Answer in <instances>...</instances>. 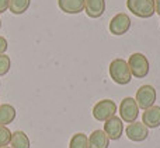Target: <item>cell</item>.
I'll list each match as a JSON object with an SVG mask.
<instances>
[{
  "instance_id": "cell-5",
  "label": "cell",
  "mask_w": 160,
  "mask_h": 148,
  "mask_svg": "<svg viewBox=\"0 0 160 148\" xmlns=\"http://www.w3.org/2000/svg\"><path fill=\"white\" fill-rule=\"evenodd\" d=\"M139 116V106L136 101L131 96H127L119 104V118L124 123H133Z\"/></svg>"
},
{
  "instance_id": "cell-14",
  "label": "cell",
  "mask_w": 160,
  "mask_h": 148,
  "mask_svg": "<svg viewBox=\"0 0 160 148\" xmlns=\"http://www.w3.org/2000/svg\"><path fill=\"white\" fill-rule=\"evenodd\" d=\"M16 108L13 105H0V126H7V124L13 123L16 119Z\"/></svg>"
},
{
  "instance_id": "cell-21",
  "label": "cell",
  "mask_w": 160,
  "mask_h": 148,
  "mask_svg": "<svg viewBox=\"0 0 160 148\" xmlns=\"http://www.w3.org/2000/svg\"><path fill=\"white\" fill-rule=\"evenodd\" d=\"M8 3H10V0H0V14L4 13L8 8Z\"/></svg>"
},
{
  "instance_id": "cell-4",
  "label": "cell",
  "mask_w": 160,
  "mask_h": 148,
  "mask_svg": "<svg viewBox=\"0 0 160 148\" xmlns=\"http://www.w3.org/2000/svg\"><path fill=\"white\" fill-rule=\"evenodd\" d=\"M117 104L111 99H101L93 108V118L98 122H107L117 113Z\"/></svg>"
},
{
  "instance_id": "cell-8",
  "label": "cell",
  "mask_w": 160,
  "mask_h": 148,
  "mask_svg": "<svg viewBox=\"0 0 160 148\" xmlns=\"http://www.w3.org/2000/svg\"><path fill=\"white\" fill-rule=\"evenodd\" d=\"M125 133H127V137L129 138L131 141H135V143L145 141L149 137V129H148L143 123H141V122L129 123L127 130H125Z\"/></svg>"
},
{
  "instance_id": "cell-15",
  "label": "cell",
  "mask_w": 160,
  "mask_h": 148,
  "mask_svg": "<svg viewBox=\"0 0 160 148\" xmlns=\"http://www.w3.org/2000/svg\"><path fill=\"white\" fill-rule=\"evenodd\" d=\"M11 148H30V138L21 130H17V132L11 133V140H10Z\"/></svg>"
},
{
  "instance_id": "cell-1",
  "label": "cell",
  "mask_w": 160,
  "mask_h": 148,
  "mask_svg": "<svg viewBox=\"0 0 160 148\" xmlns=\"http://www.w3.org/2000/svg\"><path fill=\"white\" fill-rule=\"evenodd\" d=\"M108 72H110V77L112 78V81L118 85H127L132 80L128 62L124 59H114L110 63Z\"/></svg>"
},
{
  "instance_id": "cell-16",
  "label": "cell",
  "mask_w": 160,
  "mask_h": 148,
  "mask_svg": "<svg viewBox=\"0 0 160 148\" xmlns=\"http://www.w3.org/2000/svg\"><path fill=\"white\" fill-rule=\"evenodd\" d=\"M30 4H31V0H10L8 10L13 14H16V16H20V14H24L28 10Z\"/></svg>"
},
{
  "instance_id": "cell-24",
  "label": "cell",
  "mask_w": 160,
  "mask_h": 148,
  "mask_svg": "<svg viewBox=\"0 0 160 148\" xmlns=\"http://www.w3.org/2000/svg\"><path fill=\"white\" fill-rule=\"evenodd\" d=\"M0 30H2V20H0Z\"/></svg>"
},
{
  "instance_id": "cell-20",
  "label": "cell",
  "mask_w": 160,
  "mask_h": 148,
  "mask_svg": "<svg viewBox=\"0 0 160 148\" xmlns=\"http://www.w3.org/2000/svg\"><path fill=\"white\" fill-rule=\"evenodd\" d=\"M8 48V42L7 39L4 38V36L0 35V55H3V53H6V50H7Z\"/></svg>"
},
{
  "instance_id": "cell-19",
  "label": "cell",
  "mask_w": 160,
  "mask_h": 148,
  "mask_svg": "<svg viewBox=\"0 0 160 148\" xmlns=\"http://www.w3.org/2000/svg\"><path fill=\"white\" fill-rule=\"evenodd\" d=\"M11 132L7 129V126H0V147H6L10 144Z\"/></svg>"
},
{
  "instance_id": "cell-9",
  "label": "cell",
  "mask_w": 160,
  "mask_h": 148,
  "mask_svg": "<svg viewBox=\"0 0 160 148\" xmlns=\"http://www.w3.org/2000/svg\"><path fill=\"white\" fill-rule=\"evenodd\" d=\"M122 132H124V122L118 116H112L104 123V133L110 140L118 141L122 136Z\"/></svg>"
},
{
  "instance_id": "cell-18",
  "label": "cell",
  "mask_w": 160,
  "mask_h": 148,
  "mask_svg": "<svg viewBox=\"0 0 160 148\" xmlns=\"http://www.w3.org/2000/svg\"><path fill=\"white\" fill-rule=\"evenodd\" d=\"M10 67H11V60L6 53L0 55V77L6 76L8 72H10Z\"/></svg>"
},
{
  "instance_id": "cell-17",
  "label": "cell",
  "mask_w": 160,
  "mask_h": 148,
  "mask_svg": "<svg viewBox=\"0 0 160 148\" xmlns=\"http://www.w3.org/2000/svg\"><path fill=\"white\" fill-rule=\"evenodd\" d=\"M69 148H88V137L84 133H76L69 141Z\"/></svg>"
},
{
  "instance_id": "cell-3",
  "label": "cell",
  "mask_w": 160,
  "mask_h": 148,
  "mask_svg": "<svg viewBox=\"0 0 160 148\" xmlns=\"http://www.w3.org/2000/svg\"><path fill=\"white\" fill-rule=\"evenodd\" d=\"M127 7L139 18H150L155 14V0H127Z\"/></svg>"
},
{
  "instance_id": "cell-7",
  "label": "cell",
  "mask_w": 160,
  "mask_h": 148,
  "mask_svg": "<svg viewBox=\"0 0 160 148\" xmlns=\"http://www.w3.org/2000/svg\"><path fill=\"white\" fill-rule=\"evenodd\" d=\"M131 24H132V21H131V18H129L128 14L118 13L111 18L110 25H108V30H110V32L112 34V35L121 36V35H124V34H127L128 31H129Z\"/></svg>"
},
{
  "instance_id": "cell-12",
  "label": "cell",
  "mask_w": 160,
  "mask_h": 148,
  "mask_svg": "<svg viewBox=\"0 0 160 148\" xmlns=\"http://www.w3.org/2000/svg\"><path fill=\"white\" fill-rule=\"evenodd\" d=\"M58 6L66 14H79L84 11V0H58Z\"/></svg>"
},
{
  "instance_id": "cell-2",
  "label": "cell",
  "mask_w": 160,
  "mask_h": 148,
  "mask_svg": "<svg viewBox=\"0 0 160 148\" xmlns=\"http://www.w3.org/2000/svg\"><path fill=\"white\" fill-rule=\"evenodd\" d=\"M128 66H129L131 74L135 78H145L150 72V64L148 58L143 53H132L128 60Z\"/></svg>"
},
{
  "instance_id": "cell-10",
  "label": "cell",
  "mask_w": 160,
  "mask_h": 148,
  "mask_svg": "<svg viewBox=\"0 0 160 148\" xmlns=\"http://www.w3.org/2000/svg\"><path fill=\"white\" fill-rule=\"evenodd\" d=\"M142 123L148 129H158L160 126V106L153 105L149 109H145L142 113Z\"/></svg>"
},
{
  "instance_id": "cell-13",
  "label": "cell",
  "mask_w": 160,
  "mask_h": 148,
  "mask_svg": "<svg viewBox=\"0 0 160 148\" xmlns=\"http://www.w3.org/2000/svg\"><path fill=\"white\" fill-rule=\"evenodd\" d=\"M110 138L104 133V130H94L88 137V148H108Z\"/></svg>"
},
{
  "instance_id": "cell-22",
  "label": "cell",
  "mask_w": 160,
  "mask_h": 148,
  "mask_svg": "<svg viewBox=\"0 0 160 148\" xmlns=\"http://www.w3.org/2000/svg\"><path fill=\"white\" fill-rule=\"evenodd\" d=\"M155 13L160 16V0H155Z\"/></svg>"
},
{
  "instance_id": "cell-11",
  "label": "cell",
  "mask_w": 160,
  "mask_h": 148,
  "mask_svg": "<svg viewBox=\"0 0 160 148\" xmlns=\"http://www.w3.org/2000/svg\"><path fill=\"white\" fill-rule=\"evenodd\" d=\"M84 11L90 18H100L105 13V0H84Z\"/></svg>"
},
{
  "instance_id": "cell-25",
  "label": "cell",
  "mask_w": 160,
  "mask_h": 148,
  "mask_svg": "<svg viewBox=\"0 0 160 148\" xmlns=\"http://www.w3.org/2000/svg\"><path fill=\"white\" fill-rule=\"evenodd\" d=\"M0 85H2V82H0Z\"/></svg>"
},
{
  "instance_id": "cell-6",
  "label": "cell",
  "mask_w": 160,
  "mask_h": 148,
  "mask_svg": "<svg viewBox=\"0 0 160 148\" xmlns=\"http://www.w3.org/2000/svg\"><path fill=\"white\" fill-rule=\"evenodd\" d=\"M135 101L138 104L139 109H149L155 105L156 102V90L153 85H142L135 95Z\"/></svg>"
},
{
  "instance_id": "cell-23",
  "label": "cell",
  "mask_w": 160,
  "mask_h": 148,
  "mask_svg": "<svg viewBox=\"0 0 160 148\" xmlns=\"http://www.w3.org/2000/svg\"><path fill=\"white\" fill-rule=\"evenodd\" d=\"M0 148H11V147H8V146H6V147H0Z\"/></svg>"
}]
</instances>
